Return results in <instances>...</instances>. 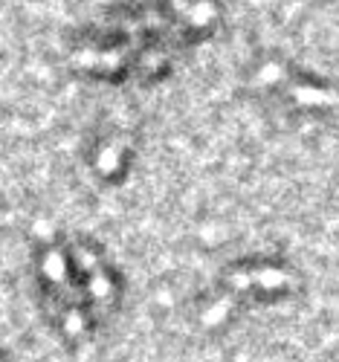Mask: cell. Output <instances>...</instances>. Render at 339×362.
<instances>
[{"instance_id":"cell-1","label":"cell","mask_w":339,"mask_h":362,"mask_svg":"<svg viewBox=\"0 0 339 362\" xmlns=\"http://www.w3.org/2000/svg\"><path fill=\"white\" fill-rule=\"evenodd\" d=\"M224 0H119L67 33V64L108 87H154L174 73L180 55L218 38Z\"/></svg>"},{"instance_id":"cell-2","label":"cell","mask_w":339,"mask_h":362,"mask_svg":"<svg viewBox=\"0 0 339 362\" xmlns=\"http://www.w3.org/2000/svg\"><path fill=\"white\" fill-rule=\"evenodd\" d=\"M33 284L47 325L67 348L84 345L108 327L128 290L108 250L81 232L41 240L33 252Z\"/></svg>"},{"instance_id":"cell-3","label":"cell","mask_w":339,"mask_h":362,"mask_svg":"<svg viewBox=\"0 0 339 362\" xmlns=\"http://www.w3.org/2000/svg\"><path fill=\"white\" fill-rule=\"evenodd\" d=\"M214 293L229 308H275L293 301L296 296L304 293V276L301 269L285 258V255H270V252H253L229 261L218 281H214Z\"/></svg>"},{"instance_id":"cell-4","label":"cell","mask_w":339,"mask_h":362,"mask_svg":"<svg viewBox=\"0 0 339 362\" xmlns=\"http://www.w3.org/2000/svg\"><path fill=\"white\" fill-rule=\"evenodd\" d=\"M81 160L102 186L116 189L131 177V168L137 163V136L122 125L99 122L84 136Z\"/></svg>"},{"instance_id":"cell-5","label":"cell","mask_w":339,"mask_h":362,"mask_svg":"<svg viewBox=\"0 0 339 362\" xmlns=\"http://www.w3.org/2000/svg\"><path fill=\"white\" fill-rule=\"evenodd\" d=\"M0 362H9V356H6V351L0 348Z\"/></svg>"}]
</instances>
